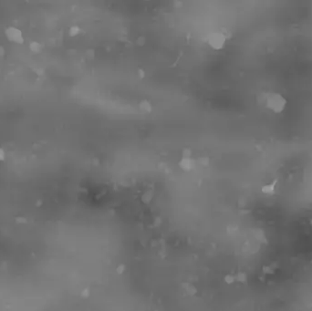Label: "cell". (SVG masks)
<instances>
[{"mask_svg":"<svg viewBox=\"0 0 312 311\" xmlns=\"http://www.w3.org/2000/svg\"><path fill=\"white\" fill-rule=\"evenodd\" d=\"M288 104V101L284 96L279 92H270L267 94L266 99V108L269 109L274 113H281Z\"/></svg>","mask_w":312,"mask_h":311,"instance_id":"cell-1","label":"cell"},{"mask_svg":"<svg viewBox=\"0 0 312 311\" xmlns=\"http://www.w3.org/2000/svg\"><path fill=\"white\" fill-rule=\"evenodd\" d=\"M207 44L215 50H219L224 48L226 44V36L222 32H213L210 33L207 36Z\"/></svg>","mask_w":312,"mask_h":311,"instance_id":"cell-2","label":"cell"},{"mask_svg":"<svg viewBox=\"0 0 312 311\" xmlns=\"http://www.w3.org/2000/svg\"><path fill=\"white\" fill-rule=\"evenodd\" d=\"M5 35L7 37V38L15 44H18V45H23L25 42V38L23 36V32L16 27L10 26L7 27L5 29Z\"/></svg>","mask_w":312,"mask_h":311,"instance_id":"cell-3","label":"cell"},{"mask_svg":"<svg viewBox=\"0 0 312 311\" xmlns=\"http://www.w3.org/2000/svg\"><path fill=\"white\" fill-rule=\"evenodd\" d=\"M178 165L181 167V169H182L183 171H191L194 166H195V162L194 160L191 158L190 154H183L182 159L180 160V162L178 163Z\"/></svg>","mask_w":312,"mask_h":311,"instance_id":"cell-4","label":"cell"},{"mask_svg":"<svg viewBox=\"0 0 312 311\" xmlns=\"http://www.w3.org/2000/svg\"><path fill=\"white\" fill-rule=\"evenodd\" d=\"M278 184V180H274L271 183L266 184L262 187V193L267 195H272L276 193V186Z\"/></svg>","mask_w":312,"mask_h":311,"instance_id":"cell-5","label":"cell"},{"mask_svg":"<svg viewBox=\"0 0 312 311\" xmlns=\"http://www.w3.org/2000/svg\"><path fill=\"white\" fill-rule=\"evenodd\" d=\"M29 50L34 53V54H39L43 51V49H44V46L42 45V43H40L39 41H37V40H34V41H31L29 45Z\"/></svg>","mask_w":312,"mask_h":311,"instance_id":"cell-6","label":"cell"},{"mask_svg":"<svg viewBox=\"0 0 312 311\" xmlns=\"http://www.w3.org/2000/svg\"><path fill=\"white\" fill-rule=\"evenodd\" d=\"M80 32H81V28H80L78 26H73V27H71V28H69V30H68V35H69L70 37H76V36H78V35L80 34Z\"/></svg>","mask_w":312,"mask_h":311,"instance_id":"cell-7","label":"cell"},{"mask_svg":"<svg viewBox=\"0 0 312 311\" xmlns=\"http://www.w3.org/2000/svg\"><path fill=\"white\" fill-rule=\"evenodd\" d=\"M6 159V152L5 151L0 147V162H4Z\"/></svg>","mask_w":312,"mask_h":311,"instance_id":"cell-8","label":"cell"},{"mask_svg":"<svg viewBox=\"0 0 312 311\" xmlns=\"http://www.w3.org/2000/svg\"><path fill=\"white\" fill-rule=\"evenodd\" d=\"M263 271H264L265 274H273L274 273V270H271L269 266H264Z\"/></svg>","mask_w":312,"mask_h":311,"instance_id":"cell-9","label":"cell"},{"mask_svg":"<svg viewBox=\"0 0 312 311\" xmlns=\"http://www.w3.org/2000/svg\"><path fill=\"white\" fill-rule=\"evenodd\" d=\"M237 279H238L240 282H245V281L246 280V275H245V274H243V273L239 274V275H238V277H237Z\"/></svg>","mask_w":312,"mask_h":311,"instance_id":"cell-10","label":"cell"},{"mask_svg":"<svg viewBox=\"0 0 312 311\" xmlns=\"http://www.w3.org/2000/svg\"><path fill=\"white\" fill-rule=\"evenodd\" d=\"M4 56H5V49H4V47L0 46V59L3 58Z\"/></svg>","mask_w":312,"mask_h":311,"instance_id":"cell-11","label":"cell"},{"mask_svg":"<svg viewBox=\"0 0 312 311\" xmlns=\"http://www.w3.org/2000/svg\"><path fill=\"white\" fill-rule=\"evenodd\" d=\"M234 281V278L233 277H227L226 278V282L227 283H232Z\"/></svg>","mask_w":312,"mask_h":311,"instance_id":"cell-12","label":"cell"}]
</instances>
